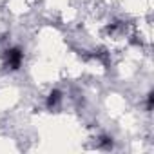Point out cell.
<instances>
[{"instance_id":"obj_1","label":"cell","mask_w":154,"mask_h":154,"mask_svg":"<svg viewBox=\"0 0 154 154\" xmlns=\"http://www.w3.org/2000/svg\"><path fill=\"white\" fill-rule=\"evenodd\" d=\"M20 60H22V53H20L18 49L8 51V62H9V65H11L13 69H17V67L20 65Z\"/></svg>"},{"instance_id":"obj_2","label":"cell","mask_w":154,"mask_h":154,"mask_svg":"<svg viewBox=\"0 0 154 154\" xmlns=\"http://www.w3.org/2000/svg\"><path fill=\"white\" fill-rule=\"evenodd\" d=\"M58 98H60V94L54 91V93H51V98H49V105H53V103H56L58 102Z\"/></svg>"}]
</instances>
